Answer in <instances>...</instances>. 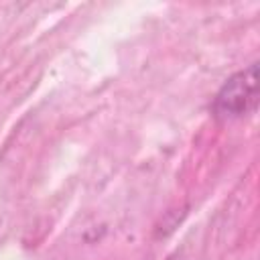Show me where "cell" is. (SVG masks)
Segmentation results:
<instances>
[{"mask_svg":"<svg viewBox=\"0 0 260 260\" xmlns=\"http://www.w3.org/2000/svg\"><path fill=\"white\" fill-rule=\"evenodd\" d=\"M258 104V63L234 73L213 100V114L221 120H234L250 114Z\"/></svg>","mask_w":260,"mask_h":260,"instance_id":"cell-1","label":"cell"}]
</instances>
